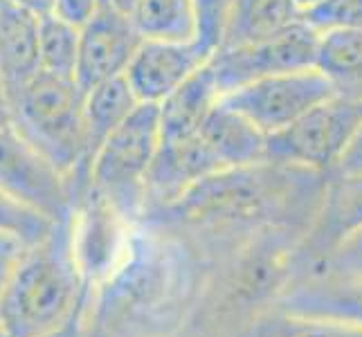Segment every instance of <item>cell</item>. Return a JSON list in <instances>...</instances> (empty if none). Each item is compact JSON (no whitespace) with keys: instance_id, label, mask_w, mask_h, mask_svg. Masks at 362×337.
Masks as SVG:
<instances>
[{"instance_id":"obj_31","label":"cell","mask_w":362,"mask_h":337,"mask_svg":"<svg viewBox=\"0 0 362 337\" xmlns=\"http://www.w3.org/2000/svg\"><path fill=\"white\" fill-rule=\"evenodd\" d=\"M333 178H342V180L362 178V122L354 135V140L349 142L342 160L338 162V167H335Z\"/></svg>"},{"instance_id":"obj_14","label":"cell","mask_w":362,"mask_h":337,"mask_svg":"<svg viewBox=\"0 0 362 337\" xmlns=\"http://www.w3.org/2000/svg\"><path fill=\"white\" fill-rule=\"evenodd\" d=\"M274 310L335 319L362 329V279H346L338 274H299L279 297Z\"/></svg>"},{"instance_id":"obj_37","label":"cell","mask_w":362,"mask_h":337,"mask_svg":"<svg viewBox=\"0 0 362 337\" xmlns=\"http://www.w3.org/2000/svg\"><path fill=\"white\" fill-rule=\"evenodd\" d=\"M0 337H9V335L5 333V329H3V324H0Z\"/></svg>"},{"instance_id":"obj_32","label":"cell","mask_w":362,"mask_h":337,"mask_svg":"<svg viewBox=\"0 0 362 337\" xmlns=\"http://www.w3.org/2000/svg\"><path fill=\"white\" fill-rule=\"evenodd\" d=\"M11 122V104H9V88L5 77L0 74V124Z\"/></svg>"},{"instance_id":"obj_33","label":"cell","mask_w":362,"mask_h":337,"mask_svg":"<svg viewBox=\"0 0 362 337\" xmlns=\"http://www.w3.org/2000/svg\"><path fill=\"white\" fill-rule=\"evenodd\" d=\"M16 3L30 7L39 16H43V14H49V11H52V3H54V0H16Z\"/></svg>"},{"instance_id":"obj_10","label":"cell","mask_w":362,"mask_h":337,"mask_svg":"<svg viewBox=\"0 0 362 337\" xmlns=\"http://www.w3.org/2000/svg\"><path fill=\"white\" fill-rule=\"evenodd\" d=\"M133 230L135 223L90 189L74 203L70 216L72 252L88 290L97 288L117 268L129 249Z\"/></svg>"},{"instance_id":"obj_18","label":"cell","mask_w":362,"mask_h":337,"mask_svg":"<svg viewBox=\"0 0 362 337\" xmlns=\"http://www.w3.org/2000/svg\"><path fill=\"white\" fill-rule=\"evenodd\" d=\"M299 20H304V11L295 0H236L221 47H241L272 39Z\"/></svg>"},{"instance_id":"obj_34","label":"cell","mask_w":362,"mask_h":337,"mask_svg":"<svg viewBox=\"0 0 362 337\" xmlns=\"http://www.w3.org/2000/svg\"><path fill=\"white\" fill-rule=\"evenodd\" d=\"M81 319H83V315L79 319H74L70 326H66L64 331L52 333V335H45V337H81Z\"/></svg>"},{"instance_id":"obj_11","label":"cell","mask_w":362,"mask_h":337,"mask_svg":"<svg viewBox=\"0 0 362 337\" xmlns=\"http://www.w3.org/2000/svg\"><path fill=\"white\" fill-rule=\"evenodd\" d=\"M142 39L129 14L102 0L97 14L81 28L74 79L88 93L99 83L124 77Z\"/></svg>"},{"instance_id":"obj_38","label":"cell","mask_w":362,"mask_h":337,"mask_svg":"<svg viewBox=\"0 0 362 337\" xmlns=\"http://www.w3.org/2000/svg\"><path fill=\"white\" fill-rule=\"evenodd\" d=\"M176 337H182V335H176Z\"/></svg>"},{"instance_id":"obj_9","label":"cell","mask_w":362,"mask_h":337,"mask_svg":"<svg viewBox=\"0 0 362 337\" xmlns=\"http://www.w3.org/2000/svg\"><path fill=\"white\" fill-rule=\"evenodd\" d=\"M0 189L54 223L70 220L74 196L68 180L14 129L0 124Z\"/></svg>"},{"instance_id":"obj_16","label":"cell","mask_w":362,"mask_h":337,"mask_svg":"<svg viewBox=\"0 0 362 337\" xmlns=\"http://www.w3.org/2000/svg\"><path fill=\"white\" fill-rule=\"evenodd\" d=\"M39 23L41 16L30 7L0 0V74L7 88H16L41 70Z\"/></svg>"},{"instance_id":"obj_3","label":"cell","mask_w":362,"mask_h":337,"mask_svg":"<svg viewBox=\"0 0 362 337\" xmlns=\"http://www.w3.org/2000/svg\"><path fill=\"white\" fill-rule=\"evenodd\" d=\"M72 252L70 220L57 223L43 241L25 249L0 299V324L9 337H45L79 319L88 302Z\"/></svg>"},{"instance_id":"obj_12","label":"cell","mask_w":362,"mask_h":337,"mask_svg":"<svg viewBox=\"0 0 362 337\" xmlns=\"http://www.w3.org/2000/svg\"><path fill=\"white\" fill-rule=\"evenodd\" d=\"M218 171H223L221 162L201 133L189 137H162L146 178V216L178 203L192 187Z\"/></svg>"},{"instance_id":"obj_28","label":"cell","mask_w":362,"mask_h":337,"mask_svg":"<svg viewBox=\"0 0 362 337\" xmlns=\"http://www.w3.org/2000/svg\"><path fill=\"white\" fill-rule=\"evenodd\" d=\"M234 3L236 0H194V11H196V39L194 41L201 45L209 57H214V52L223 43Z\"/></svg>"},{"instance_id":"obj_5","label":"cell","mask_w":362,"mask_h":337,"mask_svg":"<svg viewBox=\"0 0 362 337\" xmlns=\"http://www.w3.org/2000/svg\"><path fill=\"white\" fill-rule=\"evenodd\" d=\"M160 140V106L140 104L106 137L90 165L88 189L135 225L146 218V178Z\"/></svg>"},{"instance_id":"obj_13","label":"cell","mask_w":362,"mask_h":337,"mask_svg":"<svg viewBox=\"0 0 362 337\" xmlns=\"http://www.w3.org/2000/svg\"><path fill=\"white\" fill-rule=\"evenodd\" d=\"M209 59L196 41L142 39L124 77L140 104H162Z\"/></svg>"},{"instance_id":"obj_25","label":"cell","mask_w":362,"mask_h":337,"mask_svg":"<svg viewBox=\"0 0 362 337\" xmlns=\"http://www.w3.org/2000/svg\"><path fill=\"white\" fill-rule=\"evenodd\" d=\"M250 337H362V329L335 319L302 317L272 310L250 329Z\"/></svg>"},{"instance_id":"obj_20","label":"cell","mask_w":362,"mask_h":337,"mask_svg":"<svg viewBox=\"0 0 362 337\" xmlns=\"http://www.w3.org/2000/svg\"><path fill=\"white\" fill-rule=\"evenodd\" d=\"M140 106L135 93L127 77H115L104 81L86 93V133H88V158L93 165V158L99 151V146L106 142V137L113 133L119 124L127 122L131 112Z\"/></svg>"},{"instance_id":"obj_26","label":"cell","mask_w":362,"mask_h":337,"mask_svg":"<svg viewBox=\"0 0 362 337\" xmlns=\"http://www.w3.org/2000/svg\"><path fill=\"white\" fill-rule=\"evenodd\" d=\"M54 220L39 209L0 189V234H11L25 245H36L54 230Z\"/></svg>"},{"instance_id":"obj_36","label":"cell","mask_w":362,"mask_h":337,"mask_svg":"<svg viewBox=\"0 0 362 337\" xmlns=\"http://www.w3.org/2000/svg\"><path fill=\"white\" fill-rule=\"evenodd\" d=\"M295 3H297L299 7H302V11H306V9H310L313 5H317L320 0H295Z\"/></svg>"},{"instance_id":"obj_19","label":"cell","mask_w":362,"mask_h":337,"mask_svg":"<svg viewBox=\"0 0 362 337\" xmlns=\"http://www.w3.org/2000/svg\"><path fill=\"white\" fill-rule=\"evenodd\" d=\"M315 68L335 95L362 102V30H338L320 36Z\"/></svg>"},{"instance_id":"obj_7","label":"cell","mask_w":362,"mask_h":337,"mask_svg":"<svg viewBox=\"0 0 362 337\" xmlns=\"http://www.w3.org/2000/svg\"><path fill=\"white\" fill-rule=\"evenodd\" d=\"M320 36L306 20H299L272 39L241 47H221L209 59L223 95L241 85L284 72L315 68Z\"/></svg>"},{"instance_id":"obj_21","label":"cell","mask_w":362,"mask_h":337,"mask_svg":"<svg viewBox=\"0 0 362 337\" xmlns=\"http://www.w3.org/2000/svg\"><path fill=\"white\" fill-rule=\"evenodd\" d=\"M358 225H362V178H331L329 198L313 230L306 234V243L317 252H324L344 232Z\"/></svg>"},{"instance_id":"obj_35","label":"cell","mask_w":362,"mask_h":337,"mask_svg":"<svg viewBox=\"0 0 362 337\" xmlns=\"http://www.w3.org/2000/svg\"><path fill=\"white\" fill-rule=\"evenodd\" d=\"M106 3H110L115 9H119V11H124V14H129V16H131V11L135 9L137 0H106Z\"/></svg>"},{"instance_id":"obj_29","label":"cell","mask_w":362,"mask_h":337,"mask_svg":"<svg viewBox=\"0 0 362 337\" xmlns=\"http://www.w3.org/2000/svg\"><path fill=\"white\" fill-rule=\"evenodd\" d=\"M28 247L30 245H25L21 239H16V236L0 234V299H3L7 285H9L11 277H14V272H16Z\"/></svg>"},{"instance_id":"obj_22","label":"cell","mask_w":362,"mask_h":337,"mask_svg":"<svg viewBox=\"0 0 362 337\" xmlns=\"http://www.w3.org/2000/svg\"><path fill=\"white\" fill-rule=\"evenodd\" d=\"M131 18L144 39H196L194 0H137L135 9L131 11Z\"/></svg>"},{"instance_id":"obj_27","label":"cell","mask_w":362,"mask_h":337,"mask_svg":"<svg viewBox=\"0 0 362 337\" xmlns=\"http://www.w3.org/2000/svg\"><path fill=\"white\" fill-rule=\"evenodd\" d=\"M304 20L317 34L362 30V0H320L304 11Z\"/></svg>"},{"instance_id":"obj_23","label":"cell","mask_w":362,"mask_h":337,"mask_svg":"<svg viewBox=\"0 0 362 337\" xmlns=\"http://www.w3.org/2000/svg\"><path fill=\"white\" fill-rule=\"evenodd\" d=\"M79 41L81 30L54 16L52 11L41 16L39 23V61L41 70L57 74V77H70L77 74L79 61Z\"/></svg>"},{"instance_id":"obj_6","label":"cell","mask_w":362,"mask_h":337,"mask_svg":"<svg viewBox=\"0 0 362 337\" xmlns=\"http://www.w3.org/2000/svg\"><path fill=\"white\" fill-rule=\"evenodd\" d=\"M362 122V102L333 95L291 126L268 135L266 160L331 173Z\"/></svg>"},{"instance_id":"obj_4","label":"cell","mask_w":362,"mask_h":337,"mask_svg":"<svg viewBox=\"0 0 362 337\" xmlns=\"http://www.w3.org/2000/svg\"><path fill=\"white\" fill-rule=\"evenodd\" d=\"M9 104L14 129L68 180L77 203L90 182L86 90L77 79L39 70L9 88Z\"/></svg>"},{"instance_id":"obj_8","label":"cell","mask_w":362,"mask_h":337,"mask_svg":"<svg viewBox=\"0 0 362 337\" xmlns=\"http://www.w3.org/2000/svg\"><path fill=\"white\" fill-rule=\"evenodd\" d=\"M333 95L329 79L317 68H306L252 81L221 99L252 119L266 135H272Z\"/></svg>"},{"instance_id":"obj_15","label":"cell","mask_w":362,"mask_h":337,"mask_svg":"<svg viewBox=\"0 0 362 337\" xmlns=\"http://www.w3.org/2000/svg\"><path fill=\"white\" fill-rule=\"evenodd\" d=\"M201 137L216 155L223 169L245 167L266 160L268 135L243 112L221 102L211 108L201 126Z\"/></svg>"},{"instance_id":"obj_17","label":"cell","mask_w":362,"mask_h":337,"mask_svg":"<svg viewBox=\"0 0 362 337\" xmlns=\"http://www.w3.org/2000/svg\"><path fill=\"white\" fill-rule=\"evenodd\" d=\"M223 97L209 61L196 70L178 90H173L160 106L162 137H189L201 131L203 122Z\"/></svg>"},{"instance_id":"obj_24","label":"cell","mask_w":362,"mask_h":337,"mask_svg":"<svg viewBox=\"0 0 362 337\" xmlns=\"http://www.w3.org/2000/svg\"><path fill=\"white\" fill-rule=\"evenodd\" d=\"M299 274H338L346 279H362V225L344 232L327 252H308L302 243Z\"/></svg>"},{"instance_id":"obj_30","label":"cell","mask_w":362,"mask_h":337,"mask_svg":"<svg viewBox=\"0 0 362 337\" xmlns=\"http://www.w3.org/2000/svg\"><path fill=\"white\" fill-rule=\"evenodd\" d=\"M99 7H102V0H54L52 14L81 30L97 14Z\"/></svg>"},{"instance_id":"obj_1","label":"cell","mask_w":362,"mask_h":337,"mask_svg":"<svg viewBox=\"0 0 362 337\" xmlns=\"http://www.w3.org/2000/svg\"><path fill=\"white\" fill-rule=\"evenodd\" d=\"M209 259L165 223L135 225L117 268L88 292L81 337H176L203 302Z\"/></svg>"},{"instance_id":"obj_2","label":"cell","mask_w":362,"mask_h":337,"mask_svg":"<svg viewBox=\"0 0 362 337\" xmlns=\"http://www.w3.org/2000/svg\"><path fill=\"white\" fill-rule=\"evenodd\" d=\"M331 178V173L261 160L214 173L146 218L180 230L203 249L259 230L308 234L329 198Z\"/></svg>"}]
</instances>
